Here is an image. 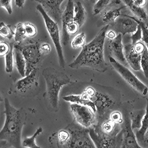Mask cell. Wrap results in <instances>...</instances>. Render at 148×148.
I'll return each mask as SVG.
<instances>
[{
    "label": "cell",
    "mask_w": 148,
    "mask_h": 148,
    "mask_svg": "<svg viewBox=\"0 0 148 148\" xmlns=\"http://www.w3.org/2000/svg\"><path fill=\"white\" fill-rule=\"evenodd\" d=\"M135 20L137 21L138 24H139L141 26V28L142 30V35H143L142 40L145 43L148 51V28L147 27L145 22L140 20L139 18H138L136 17H135Z\"/></svg>",
    "instance_id": "obj_35"
},
{
    "label": "cell",
    "mask_w": 148,
    "mask_h": 148,
    "mask_svg": "<svg viewBox=\"0 0 148 148\" xmlns=\"http://www.w3.org/2000/svg\"><path fill=\"white\" fill-rule=\"evenodd\" d=\"M42 75L46 84V98L48 103L53 110L58 112L59 92L64 86L71 83V79L65 73L52 67L45 68Z\"/></svg>",
    "instance_id": "obj_3"
},
{
    "label": "cell",
    "mask_w": 148,
    "mask_h": 148,
    "mask_svg": "<svg viewBox=\"0 0 148 148\" xmlns=\"http://www.w3.org/2000/svg\"><path fill=\"white\" fill-rule=\"evenodd\" d=\"M145 24H146V26H147V27L148 28V20H147V21L146 22V23H145Z\"/></svg>",
    "instance_id": "obj_47"
},
{
    "label": "cell",
    "mask_w": 148,
    "mask_h": 148,
    "mask_svg": "<svg viewBox=\"0 0 148 148\" xmlns=\"http://www.w3.org/2000/svg\"><path fill=\"white\" fill-rule=\"evenodd\" d=\"M124 3L125 5L128 7L133 14L140 20L146 23L148 20V14L143 7H140L135 5L133 3V0H121Z\"/></svg>",
    "instance_id": "obj_20"
},
{
    "label": "cell",
    "mask_w": 148,
    "mask_h": 148,
    "mask_svg": "<svg viewBox=\"0 0 148 148\" xmlns=\"http://www.w3.org/2000/svg\"><path fill=\"white\" fill-rule=\"evenodd\" d=\"M66 129L70 133V139L66 148H95L91 139L89 129L85 128L78 123L73 122Z\"/></svg>",
    "instance_id": "obj_5"
},
{
    "label": "cell",
    "mask_w": 148,
    "mask_h": 148,
    "mask_svg": "<svg viewBox=\"0 0 148 148\" xmlns=\"http://www.w3.org/2000/svg\"><path fill=\"white\" fill-rule=\"evenodd\" d=\"M10 48L8 52L5 56V72L7 73H11L13 71L14 57V45L10 44Z\"/></svg>",
    "instance_id": "obj_28"
},
{
    "label": "cell",
    "mask_w": 148,
    "mask_h": 148,
    "mask_svg": "<svg viewBox=\"0 0 148 148\" xmlns=\"http://www.w3.org/2000/svg\"><path fill=\"white\" fill-rule=\"evenodd\" d=\"M83 92L87 95L95 104L98 121L103 120L115 104L112 97L106 93L97 91L93 87H88Z\"/></svg>",
    "instance_id": "obj_4"
},
{
    "label": "cell",
    "mask_w": 148,
    "mask_h": 148,
    "mask_svg": "<svg viewBox=\"0 0 148 148\" xmlns=\"http://www.w3.org/2000/svg\"><path fill=\"white\" fill-rule=\"evenodd\" d=\"M124 54L126 60L133 70L138 71L141 69V55L134 51L133 45L131 43L124 45Z\"/></svg>",
    "instance_id": "obj_18"
},
{
    "label": "cell",
    "mask_w": 148,
    "mask_h": 148,
    "mask_svg": "<svg viewBox=\"0 0 148 148\" xmlns=\"http://www.w3.org/2000/svg\"><path fill=\"white\" fill-rule=\"evenodd\" d=\"M113 24L114 25V30L117 34H121L123 37L126 34L134 33L136 30L139 24L135 20L134 16L121 14Z\"/></svg>",
    "instance_id": "obj_13"
},
{
    "label": "cell",
    "mask_w": 148,
    "mask_h": 148,
    "mask_svg": "<svg viewBox=\"0 0 148 148\" xmlns=\"http://www.w3.org/2000/svg\"><path fill=\"white\" fill-rule=\"evenodd\" d=\"M55 139L58 147L66 148L70 139V133L66 128L61 129L57 132Z\"/></svg>",
    "instance_id": "obj_26"
},
{
    "label": "cell",
    "mask_w": 148,
    "mask_h": 148,
    "mask_svg": "<svg viewBox=\"0 0 148 148\" xmlns=\"http://www.w3.org/2000/svg\"><path fill=\"white\" fill-rule=\"evenodd\" d=\"M12 0H0V7L4 8L8 14L13 13V9L11 5Z\"/></svg>",
    "instance_id": "obj_39"
},
{
    "label": "cell",
    "mask_w": 148,
    "mask_h": 148,
    "mask_svg": "<svg viewBox=\"0 0 148 148\" xmlns=\"http://www.w3.org/2000/svg\"><path fill=\"white\" fill-rule=\"evenodd\" d=\"M79 29V27L78 24L75 21H73L67 25L66 28V32L69 36L74 35L78 32Z\"/></svg>",
    "instance_id": "obj_38"
},
{
    "label": "cell",
    "mask_w": 148,
    "mask_h": 148,
    "mask_svg": "<svg viewBox=\"0 0 148 148\" xmlns=\"http://www.w3.org/2000/svg\"><path fill=\"white\" fill-rule=\"evenodd\" d=\"M14 57L16 67L22 77L26 76V61L20 49L14 45Z\"/></svg>",
    "instance_id": "obj_22"
},
{
    "label": "cell",
    "mask_w": 148,
    "mask_h": 148,
    "mask_svg": "<svg viewBox=\"0 0 148 148\" xmlns=\"http://www.w3.org/2000/svg\"><path fill=\"white\" fill-rule=\"evenodd\" d=\"M146 100L147 105L145 110V114L142 120L141 127L139 130H137L136 131L135 133L136 138L137 141L141 147L143 143L145 134L147 130L148 129V100L146 99Z\"/></svg>",
    "instance_id": "obj_24"
},
{
    "label": "cell",
    "mask_w": 148,
    "mask_h": 148,
    "mask_svg": "<svg viewBox=\"0 0 148 148\" xmlns=\"http://www.w3.org/2000/svg\"><path fill=\"white\" fill-rule=\"evenodd\" d=\"M5 121L0 132V140H5L12 147L20 148L21 132L26 120V113L23 108L17 109L12 106L8 98L4 99Z\"/></svg>",
    "instance_id": "obj_2"
},
{
    "label": "cell",
    "mask_w": 148,
    "mask_h": 148,
    "mask_svg": "<svg viewBox=\"0 0 148 148\" xmlns=\"http://www.w3.org/2000/svg\"><path fill=\"white\" fill-rule=\"evenodd\" d=\"M109 119L117 125H121L123 121V118L121 113L117 110L113 111L109 115Z\"/></svg>",
    "instance_id": "obj_37"
},
{
    "label": "cell",
    "mask_w": 148,
    "mask_h": 148,
    "mask_svg": "<svg viewBox=\"0 0 148 148\" xmlns=\"http://www.w3.org/2000/svg\"><path fill=\"white\" fill-rule=\"evenodd\" d=\"M1 101H3V98H2L1 96V95H0V103H1Z\"/></svg>",
    "instance_id": "obj_46"
},
{
    "label": "cell",
    "mask_w": 148,
    "mask_h": 148,
    "mask_svg": "<svg viewBox=\"0 0 148 148\" xmlns=\"http://www.w3.org/2000/svg\"><path fill=\"white\" fill-rule=\"evenodd\" d=\"M39 69L38 68L34 69L29 74L18 80L15 84L16 90L21 95L34 91L39 87Z\"/></svg>",
    "instance_id": "obj_11"
},
{
    "label": "cell",
    "mask_w": 148,
    "mask_h": 148,
    "mask_svg": "<svg viewBox=\"0 0 148 148\" xmlns=\"http://www.w3.org/2000/svg\"><path fill=\"white\" fill-rule=\"evenodd\" d=\"M10 48V45L5 42L0 41V57L5 56Z\"/></svg>",
    "instance_id": "obj_40"
},
{
    "label": "cell",
    "mask_w": 148,
    "mask_h": 148,
    "mask_svg": "<svg viewBox=\"0 0 148 148\" xmlns=\"http://www.w3.org/2000/svg\"><path fill=\"white\" fill-rule=\"evenodd\" d=\"M133 3L138 7H144L147 3V0H133Z\"/></svg>",
    "instance_id": "obj_43"
},
{
    "label": "cell",
    "mask_w": 148,
    "mask_h": 148,
    "mask_svg": "<svg viewBox=\"0 0 148 148\" xmlns=\"http://www.w3.org/2000/svg\"><path fill=\"white\" fill-rule=\"evenodd\" d=\"M23 26L27 38H33L38 33L37 28L34 24L29 22L23 23Z\"/></svg>",
    "instance_id": "obj_34"
},
{
    "label": "cell",
    "mask_w": 148,
    "mask_h": 148,
    "mask_svg": "<svg viewBox=\"0 0 148 148\" xmlns=\"http://www.w3.org/2000/svg\"><path fill=\"white\" fill-rule=\"evenodd\" d=\"M93 127L96 132L108 136H116L121 130L120 125L116 124L109 118L102 120Z\"/></svg>",
    "instance_id": "obj_17"
},
{
    "label": "cell",
    "mask_w": 148,
    "mask_h": 148,
    "mask_svg": "<svg viewBox=\"0 0 148 148\" xmlns=\"http://www.w3.org/2000/svg\"><path fill=\"white\" fill-rule=\"evenodd\" d=\"M140 66L145 77L148 79V51L147 47L145 48V51L141 54Z\"/></svg>",
    "instance_id": "obj_33"
},
{
    "label": "cell",
    "mask_w": 148,
    "mask_h": 148,
    "mask_svg": "<svg viewBox=\"0 0 148 148\" xmlns=\"http://www.w3.org/2000/svg\"><path fill=\"white\" fill-rule=\"evenodd\" d=\"M147 94H148V93H147ZM146 99H147V100H148V95H147V97L146 98Z\"/></svg>",
    "instance_id": "obj_49"
},
{
    "label": "cell",
    "mask_w": 148,
    "mask_h": 148,
    "mask_svg": "<svg viewBox=\"0 0 148 148\" xmlns=\"http://www.w3.org/2000/svg\"><path fill=\"white\" fill-rule=\"evenodd\" d=\"M121 0H98L93 7V15L96 16L100 13L110 4H120Z\"/></svg>",
    "instance_id": "obj_27"
},
{
    "label": "cell",
    "mask_w": 148,
    "mask_h": 148,
    "mask_svg": "<svg viewBox=\"0 0 148 148\" xmlns=\"http://www.w3.org/2000/svg\"><path fill=\"white\" fill-rule=\"evenodd\" d=\"M85 1H90V0H85Z\"/></svg>",
    "instance_id": "obj_48"
},
{
    "label": "cell",
    "mask_w": 148,
    "mask_h": 148,
    "mask_svg": "<svg viewBox=\"0 0 148 148\" xmlns=\"http://www.w3.org/2000/svg\"><path fill=\"white\" fill-rule=\"evenodd\" d=\"M86 44V35L84 32L77 34L71 42V46L73 49H77L82 47Z\"/></svg>",
    "instance_id": "obj_32"
},
{
    "label": "cell",
    "mask_w": 148,
    "mask_h": 148,
    "mask_svg": "<svg viewBox=\"0 0 148 148\" xmlns=\"http://www.w3.org/2000/svg\"><path fill=\"white\" fill-rule=\"evenodd\" d=\"M74 17V3L72 0H68L66 8L61 17L62 26V42L64 46L67 45L70 40V36L66 32V28L68 24L73 21Z\"/></svg>",
    "instance_id": "obj_16"
},
{
    "label": "cell",
    "mask_w": 148,
    "mask_h": 148,
    "mask_svg": "<svg viewBox=\"0 0 148 148\" xmlns=\"http://www.w3.org/2000/svg\"><path fill=\"white\" fill-rule=\"evenodd\" d=\"M21 52L26 61V76L35 68L40 62L43 55L39 51L40 44L38 42L27 45H15Z\"/></svg>",
    "instance_id": "obj_9"
},
{
    "label": "cell",
    "mask_w": 148,
    "mask_h": 148,
    "mask_svg": "<svg viewBox=\"0 0 148 148\" xmlns=\"http://www.w3.org/2000/svg\"><path fill=\"white\" fill-rule=\"evenodd\" d=\"M36 9L41 14L44 20L46 29L55 45L58 57L59 65L62 68H65V60L64 56L62 46L61 45L60 32L58 23H56L51 17L48 16L40 4H38L37 5Z\"/></svg>",
    "instance_id": "obj_6"
},
{
    "label": "cell",
    "mask_w": 148,
    "mask_h": 148,
    "mask_svg": "<svg viewBox=\"0 0 148 148\" xmlns=\"http://www.w3.org/2000/svg\"><path fill=\"white\" fill-rule=\"evenodd\" d=\"M51 51V46L47 43H43L39 45V51L44 56L47 55Z\"/></svg>",
    "instance_id": "obj_41"
},
{
    "label": "cell",
    "mask_w": 148,
    "mask_h": 148,
    "mask_svg": "<svg viewBox=\"0 0 148 148\" xmlns=\"http://www.w3.org/2000/svg\"><path fill=\"white\" fill-rule=\"evenodd\" d=\"M108 48L111 56L121 64L125 62L124 45L123 44V36L121 34L118 33L114 39L108 40Z\"/></svg>",
    "instance_id": "obj_15"
},
{
    "label": "cell",
    "mask_w": 148,
    "mask_h": 148,
    "mask_svg": "<svg viewBox=\"0 0 148 148\" xmlns=\"http://www.w3.org/2000/svg\"><path fill=\"white\" fill-rule=\"evenodd\" d=\"M0 36L3 38L11 40L14 36V32L12 30L10 25H7L4 22L0 23Z\"/></svg>",
    "instance_id": "obj_30"
},
{
    "label": "cell",
    "mask_w": 148,
    "mask_h": 148,
    "mask_svg": "<svg viewBox=\"0 0 148 148\" xmlns=\"http://www.w3.org/2000/svg\"><path fill=\"white\" fill-rule=\"evenodd\" d=\"M43 132L42 127H40L36 130L35 133L31 137H28L24 139L22 142L23 146L24 147L27 148H40V146H39L36 143V139L37 137L38 136L39 134H40Z\"/></svg>",
    "instance_id": "obj_29"
},
{
    "label": "cell",
    "mask_w": 148,
    "mask_h": 148,
    "mask_svg": "<svg viewBox=\"0 0 148 148\" xmlns=\"http://www.w3.org/2000/svg\"><path fill=\"white\" fill-rule=\"evenodd\" d=\"M89 134L97 148L121 147L122 142L121 130L116 136H108L96 132L94 127H92L89 129Z\"/></svg>",
    "instance_id": "obj_10"
},
{
    "label": "cell",
    "mask_w": 148,
    "mask_h": 148,
    "mask_svg": "<svg viewBox=\"0 0 148 148\" xmlns=\"http://www.w3.org/2000/svg\"><path fill=\"white\" fill-rule=\"evenodd\" d=\"M108 24L103 27L90 43L85 44L78 56L69 66L72 69L88 67L104 73L107 70V65L104 55L106 33L109 27Z\"/></svg>",
    "instance_id": "obj_1"
},
{
    "label": "cell",
    "mask_w": 148,
    "mask_h": 148,
    "mask_svg": "<svg viewBox=\"0 0 148 148\" xmlns=\"http://www.w3.org/2000/svg\"><path fill=\"white\" fill-rule=\"evenodd\" d=\"M70 110L74 120L80 126L90 129L95 125L97 120L96 113L89 107L72 103Z\"/></svg>",
    "instance_id": "obj_8"
},
{
    "label": "cell",
    "mask_w": 148,
    "mask_h": 148,
    "mask_svg": "<svg viewBox=\"0 0 148 148\" xmlns=\"http://www.w3.org/2000/svg\"><path fill=\"white\" fill-rule=\"evenodd\" d=\"M26 0H15L16 5L18 8H23L24 7Z\"/></svg>",
    "instance_id": "obj_45"
},
{
    "label": "cell",
    "mask_w": 148,
    "mask_h": 148,
    "mask_svg": "<svg viewBox=\"0 0 148 148\" xmlns=\"http://www.w3.org/2000/svg\"><path fill=\"white\" fill-rule=\"evenodd\" d=\"M108 60L110 65L113 69L119 74L130 87L135 91L140 94L143 96H146L148 93V88L141 81H140L134 74L114 58L110 56Z\"/></svg>",
    "instance_id": "obj_7"
},
{
    "label": "cell",
    "mask_w": 148,
    "mask_h": 148,
    "mask_svg": "<svg viewBox=\"0 0 148 148\" xmlns=\"http://www.w3.org/2000/svg\"><path fill=\"white\" fill-rule=\"evenodd\" d=\"M26 38L27 36L24 31L23 24L21 23H18L16 26V30L14 32V38L15 42L21 43Z\"/></svg>",
    "instance_id": "obj_31"
},
{
    "label": "cell",
    "mask_w": 148,
    "mask_h": 148,
    "mask_svg": "<svg viewBox=\"0 0 148 148\" xmlns=\"http://www.w3.org/2000/svg\"><path fill=\"white\" fill-rule=\"evenodd\" d=\"M126 7V5L119 8L109 10L104 12L102 16L101 20L106 24H113L116 19L121 15V11Z\"/></svg>",
    "instance_id": "obj_23"
},
{
    "label": "cell",
    "mask_w": 148,
    "mask_h": 148,
    "mask_svg": "<svg viewBox=\"0 0 148 148\" xmlns=\"http://www.w3.org/2000/svg\"><path fill=\"white\" fill-rule=\"evenodd\" d=\"M142 147H148V129L145 134Z\"/></svg>",
    "instance_id": "obj_44"
},
{
    "label": "cell",
    "mask_w": 148,
    "mask_h": 148,
    "mask_svg": "<svg viewBox=\"0 0 148 148\" xmlns=\"http://www.w3.org/2000/svg\"><path fill=\"white\" fill-rule=\"evenodd\" d=\"M142 30L141 28V26L140 24H138V28L134 33H132V35L130 36V39H131V43L132 45H134L137 42L141 41L142 40Z\"/></svg>",
    "instance_id": "obj_36"
},
{
    "label": "cell",
    "mask_w": 148,
    "mask_h": 148,
    "mask_svg": "<svg viewBox=\"0 0 148 148\" xmlns=\"http://www.w3.org/2000/svg\"><path fill=\"white\" fill-rule=\"evenodd\" d=\"M117 35V33L114 30H107L106 33V38H107L108 40H112L116 38Z\"/></svg>",
    "instance_id": "obj_42"
},
{
    "label": "cell",
    "mask_w": 148,
    "mask_h": 148,
    "mask_svg": "<svg viewBox=\"0 0 148 148\" xmlns=\"http://www.w3.org/2000/svg\"><path fill=\"white\" fill-rule=\"evenodd\" d=\"M87 20V12L82 3L79 1L74 3L73 21L81 27Z\"/></svg>",
    "instance_id": "obj_21"
},
{
    "label": "cell",
    "mask_w": 148,
    "mask_h": 148,
    "mask_svg": "<svg viewBox=\"0 0 148 148\" xmlns=\"http://www.w3.org/2000/svg\"><path fill=\"white\" fill-rule=\"evenodd\" d=\"M63 99L68 102L87 106L91 108L93 112L96 113V107L94 103L90 99L88 96L82 92L81 95H69L63 97Z\"/></svg>",
    "instance_id": "obj_19"
},
{
    "label": "cell",
    "mask_w": 148,
    "mask_h": 148,
    "mask_svg": "<svg viewBox=\"0 0 148 148\" xmlns=\"http://www.w3.org/2000/svg\"><path fill=\"white\" fill-rule=\"evenodd\" d=\"M40 4L46 13L56 23L61 21V4L65 0H33Z\"/></svg>",
    "instance_id": "obj_14"
},
{
    "label": "cell",
    "mask_w": 148,
    "mask_h": 148,
    "mask_svg": "<svg viewBox=\"0 0 148 148\" xmlns=\"http://www.w3.org/2000/svg\"><path fill=\"white\" fill-rule=\"evenodd\" d=\"M145 114V110L133 111L130 113V119L131 126L133 130H139L142 126V122Z\"/></svg>",
    "instance_id": "obj_25"
},
{
    "label": "cell",
    "mask_w": 148,
    "mask_h": 148,
    "mask_svg": "<svg viewBox=\"0 0 148 148\" xmlns=\"http://www.w3.org/2000/svg\"><path fill=\"white\" fill-rule=\"evenodd\" d=\"M122 124L121 148H142L137 141L134 130L132 128L130 116L127 113L125 114V119H123Z\"/></svg>",
    "instance_id": "obj_12"
}]
</instances>
